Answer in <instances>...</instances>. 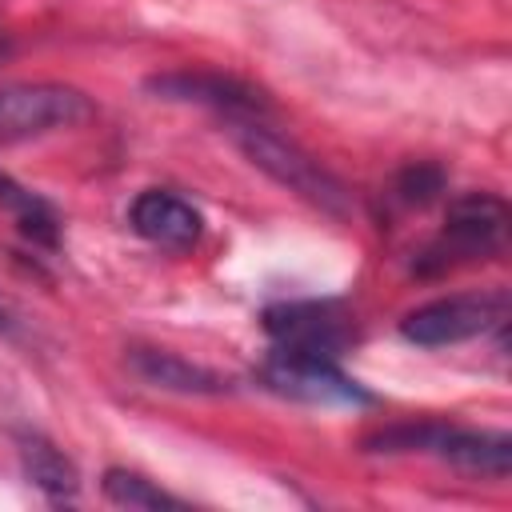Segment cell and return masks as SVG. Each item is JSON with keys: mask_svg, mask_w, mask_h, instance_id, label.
<instances>
[{"mask_svg": "<svg viewBox=\"0 0 512 512\" xmlns=\"http://www.w3.org/2000/svg\"><path fill=\"white\" fill-rule=\"evenodd\" d=\"M8 52H12V44H8V36L0 32V56H8Z\"/></svg>", "mask_w": 512, "mask_h": 512, "instance_id": "cell-16", "label": "cell"}, {"mask_svg": "<svg viewBox=\"0 0 512 512\" xmlns=\"http://www.w3.org/2000/svg\"><path fill=\"white\" fill-rule=\"evenodd\" d=\"M0 208L16 220L20 236H28L40 248H56L60 244V212L32 188H24L20 180H12L8 172H0Z\"/></svg>", "mask_w": 512, "mask_h": 512, "instance_id": "cell-12", "label": "cell"}, {"mask_svg": "<svg viewBox=\"0 0 512 512\" xmlns=\"http://www.w3.org/2000/svg\"><path fill=\"white\" fill-rule=\"evenodd\" d=\"M232 140L244 152V160L252 168H260L272 184H280L284 192H292L296 200L328 212V216H348L352 212V196L348 188L312 156L304 152L292 136L276 132L268 120H232Z\"/></svg>", "mask_w": 512, "mask_h": 512, "instance_id": "cell-2", "label": "cell"}, {"mask_svg": "<svg viewBox=\"0 0 512 512\" xmlns=\"http://www.w3.org/2000/svg\"><path fill=\"white\" fill-rule=\"evenodd\" d=\"M264 332L272 336V348L288 352H316V356H340L356 328L344 308L332 300H284L264 312Z\"/></svg>", "mask_w": 512, "mask_h": 512, "instance_id": "cell-8", "label": "cell"}, {"mask_svg": "<svg viewBox=\"0 0 512 512\" xmlns=\"http://www.w3.org/2000/svg\"><path fill=\"white\" fill-rule=\"evenodd\" d=\"M364 452H380V456H400V452H420V456H436L460 472L472 476H492L504 480L512 468V436L508 432H488V428H464V424H448V420H404V424H388L372 436H364L360 444Z\"/></svg>", "mask_w": 512, "mask_h": 512, "instance_id": "cell-1", "label": "cell"}, {"mask_svg": "<svg viewBox=\"0 0 512 512\" xmlns=\"http://www.w3.org/2000/svg\"><path fill=\"white\" fill-rule=\"evenodd\" d=\"M144 88L156 100H168V104L208 108V112L224 116L228 124L232 120H268V112H272L268 92H260L256 84H248L240 76L216 72V68H172V72H156V76L144 80Z\"/></svg>", "mask_w": 512, "mask_h": 512, "instance_id": "cell-6", "label": "cell"}, {"mask_svg": "<svg viewBox=\"0 0 512 512\" xmlns=\"http://www.w3.org/2000/svg\"><path fill=\"white\" fill-rule=\"evenodd\" d=\"M16 456H20V468H24L28 484L36 492H44L52 504H72L76 500L80 472L52 440H44L36 432H24V436H16Z\"/></svg>", "mask_w": 512, "mask_h": 512, "instance_id": "cell-11", "label": "cell"}, {"mask_svg": "<svg viewBox=\"0 0 512 512\" xmlns=\"http://www.w3.org/2000/svg\"><path fill=\"white\" fill-rule=\"evenodd\" d=\"M128 224L140 240H148L160 252H188L204 236V216L192 200H184L172 188H144L128 204Z\"/></svg>", "mask_w": 512, "mask_h": 512, "instance_id": "cell-9", "label": "cell"}, {"mask_svg": "<svg viewBox=\"0 0 512 512\" xmlns=\"http://www.w3.org/2000/svg\"><path fill=\"white\" fill-rule=\"evenodd\" d=\"M128 368L164 392H180V396H220L228 392V380L220 372H212L208 364H196L180 352L168 348H128Z\"/></svg>", "mask_w": 512, "mask_h": 512, "instance_id": "cell-10", "label": "cell"}, {"mask_svg": "<svg viewBox=\"0 0 512 512\" xmlns=\"http://www.w3.org/2000/svg\"><path fill=\"white\" fill-rule=\"evenodd\" d=\"M448 184V172L436 160H412L392 176V200L400 208H428Z\"/></svg>", "mask_w": 512, "mask_h": 512, "instance_id": "cell-14", "label": "cell"}, {"mask_svg": "<svg viewBox=\"0 0 512 512\" xmlns=\"http://www.w3.org/2000/svg\"><path fill=\"white\" fill-rule=\"evenodd\" d=\"M504 324H508V292L504 288L456 292V296H440V300L412 308L400 320V336L416 348H448V344L476 340L484 332H500Z\"/></svg>", "mask_w": 512, "mask_h": 512, "instance_id": "cell-4", "label": "cell"}, {"mask_svg": "<svg viewBox=\"0 0 512 512\" xmlns=\"http://www.w3.org/2000/svg\"><path fill=\"white\" fill-rule=\"evenodd\" d=\"M256 380L284 400H300V404H316V408H364V404H372V392L360 380H352L332 356H316V352L272 348L268 360L260 364Z\"/></svg>", "mask_w": 512, "mask_h": 512, "instance_id": "cell-5", "label": "cell"}, {"mask_svg": "<svg viewBox=\"0 0 512 512\" xmlns=\"http://www.w3.org/2000/svg\"><path fill=\"white\" fill-rule=\"evenodd\" d=\"M508 236V204L496 192H464L448 204L440 232L416 252V276H444L452 268L488 260L504 248Z\"/></svg>", "mask_w": 512, "mask_h": 512, "instance_id": "cell-3", "label": "cell"}, {"mask_svg": "<svg viewBox=\"0 0 512 512\" xmlns=\"http://www.w3.org/2000/svg\"><path fill=\"white\" fill-rule=\"evenodd\" d=\"M12 332H16V312L0 300V336H12Z\"/></svg>", "mask_w": 512, "mask_h": 512, "instance_id": "cell-15", "label": "cell"}, {"mask_svg": "<svg viewBox=\"0 0 512 512\" xmlns=\"http://www.w3.org/2000/svg\"><path fill=\"white\" fill-rule=\"evenodd\" d=\"M100 492L108 504L116 508H184L180 496L164 492L156 480H148L144 472H132V468H108L104 480H100Z\"/></svg>", "mask_w": 512, "mask_h": 512, "instance_id": "cell-13", "label": "cell"}, {"mask_svg": "<svg viewBox=\"0 0 512 512\" xmlns=\"http://www.w3.org/2000/svg\"><path fill=\"white\" fill-rule=\"evenodd\" d=\"M92 100L68 84H8L0 88V140H32L76 128L92 116Z\"/></svg>", "mask_w": 512, "mask_h": 512, "instance_id": "cell-7", "label": "cell"}]
</instances>
